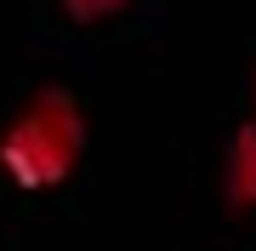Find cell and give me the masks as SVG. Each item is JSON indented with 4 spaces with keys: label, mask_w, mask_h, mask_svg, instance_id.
Returning a JSON list of instances; mask_svg holds the SVG:
<instances>
[{
    "label": "cell",
    "mask_w": 256,
    "mask_h": 251,
    "mask_svg": "<svg viewBox=\"0 0 256 251\" xmlns=\"http://www.w3.org/2000/svg\"><path fill=\"white\" fill-rule=\"evenodd\" d=\"M131 0H63V12H68V23H108V18H120Z\"/></svg>",
    "instance_id": "3"
},
{
    "label": "cell",
    "mask_w": 256,
    "mask_h": 251,
    "mask_svg": "<svg viewBox=\"0 0 256 251\" xmlns=\"http://www.w3.org/2000/svg\"><path fill=\"white\" fill-rule=\"evenodd\" d=\"M86 154V109L63 86H46L23 103L0 131V166L18 188H57L68 183Z\"/></svg>",
    "instance_id": "1"
},
{
    "label": "cell",
    "mask_w": 256,
    "mask_h": 251,
    "mask_svg": "<svg viewBox=\"0 0 256 251\" xmlns=\"http://www.w3.org/2000/svg\"><path fill=\"white\" fill-rule=\"evenodd\" d=\"M250 97H256V86H250Z\"/></svg>",
    "instance_id": "4"
},
{
    "label": "cell",
    "mask_w": 256,
    "mask_h": 251,
    "mask_svg": "<svg viewBox=\"0 0 256 251\" xmlns=\"http://www.w3.org/2000/svg\"><path fill=\"white\" fill-rule=\"evenodd\" d=\"M222 200L234 211L256 205V126H239L222 149Z\"/></svg>",
    "instance_id": "2"
}]
</instances>
